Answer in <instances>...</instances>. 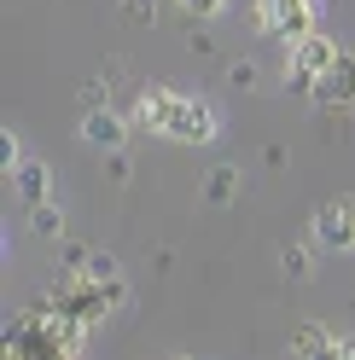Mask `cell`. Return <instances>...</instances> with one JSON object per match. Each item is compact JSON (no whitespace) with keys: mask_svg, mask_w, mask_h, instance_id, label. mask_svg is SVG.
Segmentation results:
<instances>
[{"mask_svg":"<svg viewBox=\"0 0 355 360\" xmlns=\"http://www.w3.org/2000/svg\"><path fill=\"white\" fill-rule=\"evenodd\" d=\"M135 128H151L163 140H181V146H210L216 140V110L204 99H181L169 87H151V94L135 99Z\"/></svg>","mask_w":355,"mask_h":360,"instance_id":"obj_1","label":"cell"},{"mask_svg":"<svg viewBox=\"0 0 355 360\" xmlns=\"http://www.w3.org/2000/svg\"><path fill=\"white\" fill-rule=\"evenodd\" d=\"M111 308H117V302H111V290L99 279H87V274L53 285V314H64V320H76V326H99Z\"/></svg>","mask_w":355,"mask_h":360,"instance_id":"obj_2","label":"cell"},{"mask_svg":"<svg viewBox=\"0 0 355 360\" xmlns=\"http://www.w3.org/2000/svg\"><path fill=\"white\" fill-rule=\"evenodd\" d=\"M320 250H355V204L349 198H326L315 204V221H309Z\"/></svg>","mask_w":355,"mask_h":360,"instance_id":"obj_3","label":"cell"},{"mask_svg":"<svg viewBox=\"0 0 355 360\" xmlns=\"http://www.w3.org/2000/svg\"><path fill=\"white\" fill-rule=\"evenodd\" d=\"M256 24L268 35L303 41L309 30H315V6H309V0H256Z\"/></svg>","mask_w":355,"mask_h":360,"instance_id":"obj_4","label":"cell"},{"mask_svg":"<svg viewBox=\"0 0 355 360\" xmlns=\"http://www.w3.org/2000/svg\"><path fill=\"white\" fill-rule=\"evenodd\" d=\"M332 58H338L332 35H315V30H309L303 41H292V70H297V76H309V82H320V76L332 70Z\"/></svg>","mask_w":355,"mask_h":360,"instance_id":"obj_5","label":"cell"},{"mask_svg":"<svg viewBox=\"0 0 355 360\" xmlns=\"http://www.w3.org/2000/svg\"><path fill=\"white\" fill-rule=\"evenodd\" d=\"M315 99H320V105H355V53H344V47H338L332 70L315 82Z\"/></svg>","mask_w":355,"mask_h":360,"instance_id":"obj_6","label":"cell"},{"mask_svg":"<svg viewBox=\"0 0 355 360\" xmlns=\"http://www.w3.org/2000/svg\"><path fill=\"white\" fill-rule=\"evenodd\" d=\"M82 140H87V146H99V151H117V146L128 140V122H123V117H111V110L99 105V110H87V117H82Z\"/></svg>","mask_w":355,"mask_h":360,"instance_id":"obj_7","label":"cell"},{"mask_svg":"<svg viewBox=\"0 0 355 360\" xmlns=\"http://www.w3.org/2000/svg\"><path fill=\"white\" fill-rule=\"evenodd\" d=\"M12 186H18L24 204H41V198H47V169H41V163H18L12 169Z\"/></svg>","mask_w":355,"mask_h":360,"instance_id":"obj_8","label":"cell"},{"mask_svg":"<svg viewBox=\"0 0 355 360\" xmlns=\"http://www.w3.org/2000/svg\"><path fill=\"white\" fill-rule=\"evenodd\" d=\"M30 233H35V238H58V233H64V210L47 204V198L30 204Z\"/></svg>","mask_w":355,"mask_h":360,"instance_id":"obj_9","label":"cell"},{"mask_svg":"<svg viewBox=\"0 0 355 360\" xmlns=\"http://www.w3.org/2000/svg\"><path fill=\"white\" fill-rule=\"evenodd\" d=\"M285 349H292V354H332L338 343H332V337H326L320 326H297V331H292V343H285Z\"/></svg>","mask_w":355,"mask_h":360,"instance_id":"obj_10","label":"cell"},{"mask_svg":"<svg viewBox=\"0 0 355 360\" xmlns=\"http://www.w3.org/2000/svg\"><path fill=\"white\" fill-rule=\"evenodd\" d=\"M233 192H239V169H210V180H204V198L210 204H233Z\"/></svg>","mask_w":355,"mask_h":360,"instance_id":"obj_11","label":"cell"},{"mask_svg":"<svg viewBox=\"0 0 355 360\" xmlns=\"http://www.w3.org/2000/svg\"><path fill=\"white\" fill-rule=\"evenodd\" d=\"M82 274H87V279H99V285H117V256H105V250H99V256H87V262H82Z\"/></svg>","mask_w":355,"mask_h":360,"instance_id":"obj_12","label":"cell"},{"mask_svg":"<svg viewBox=\"0 0 355 360\" xmlns=\"http://www.w3.org/2000/svg\"><path fill=\"white\" fill-rule=\"evenodd\" d=\"M280 267H285V279H297V285H303L309 274H315V267H309V256H303V250H285V256H280Z\"/></svg>","mask_w":355,"mask_h":360,"instance_id":"obj_13","label":"cell"},{"mask_svg":"<svg viewBox=\"0 0 355 360\" xmlns=\"http://www.w3.org/2000/svg\"><path fill=\"white\" fill-rule=\"evenodd\" d=\"M175 6H181V12H192V18H216L221 6H228V0H175Z\"/></svg>","mask_w":355,"mask_h":360,"instance_id":"obj_14","label":"cell"},{"mask_svg":"<svg viewBox=\"0 0 355 360\" xmlns=\"http://www.w3.org/2000/svg\"><path fill=\"white\" fill-rule=\"evenodd\" d=\"M123 18L128 24H151L158 12H151V0H123Z\"/></svg>","mask_w":355,"mask_h":360,"instance_id":"obj_15","label":"cell"},{"mask_svg":"<svg viewBox=\"0 0 355 360\" xmlns=\"http://www.w3.org/2000/svg\"><path fill=\"white\" fill-rule=\"evenodd\" d=\"M0 163H6V169L24 163V146H18V134H6V140H0Z\"/></svg>","mask_w":355,"mask_h":360,"instance_id":"obj_16","label":"cell"},{"mask_svg":"<svg viewBox=\"0 0 355 360\" xmlns=\"http://www.w3.org/2000/svg\"><path fill=\"white\" fill-rule=\"evenodd\" d=\"M332 354H355V337H338V349H332Z\"/></svg>","mask_w":355,"mask_h":360,"instance_id":"obj_17","label":"cell"}]
</instances>
